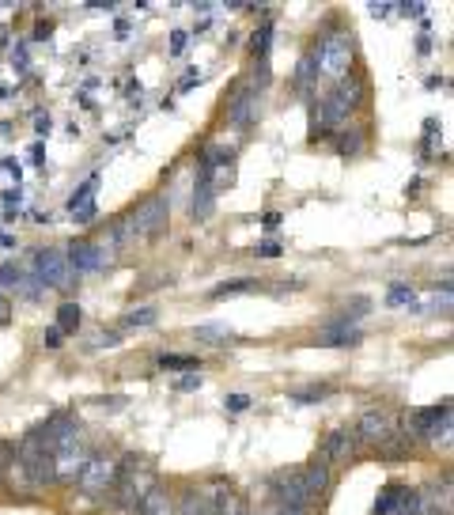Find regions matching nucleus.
Returning a JSON list of instances; mask_svg holds the SVG:
<instances>
[{"instance_id": "1", "label": "nucleus", "mask_w": 454, "mask_h": 515, "mask_svg": "<svg viewBox=\"0 0 454 515\" xmlns=\"http://www.w3.org/2000/svg\"><path fill=\"white\" fill-rule=\"evenodd\" d=\"M171 220V205L167 198H148L144 205H137L133 213H125L118 224H114V243H129V239H159L167 232Z\"/></svg>"}, {"instance_id": "2", "label": "nucleus", "mask_w": 454, "mask_h": 515, "mask_svg": "<svg viewBox=\"0 0 454 515\" xmlns=\"http://www.w3.org/2000/svg\"><path fill=\"white\" fill-rule=\"evenodd\" d=\"M311 54H315V69H318V76H326V80L349 76V72H352V61H356L352 30H349V27H333V30H326V35H322V38L311 46Z\"/></svg>"}, {"instance_id": "3", "label": "nucleus", "mask_w": 454, "mask_h": 515, "mask_svg": "<svg viewBox=\"0 0 454 515\" xmlns=\"http://www.w3.org/2000/svg\"><path fill=\"white\" fill-rule=\"evenodd\" d=\"M364 103H367V80H364L360 72H349V76H340V80H337L333 91H330L318 106H322V118H326V125L337 133V129L345 125V122H349Z\"/></svg>"}, {"instance_id": "4", "label": "nucleus", "mask_w": 454, "mask_h": 515, "mask_svg": "<svg viewBox=\"0 0 454 515\" xmlns=\"http://www.w3.org/2000/svg\"><path fill=\"white\" fill-rule=\"evenodd\" d=\"M405 436H409V440H432V443L450 447V398H443L440 406L413 409Z\"/></svg>"}, {"instance_id": "5", "label": "nucleus", "mask_w": 454, "mask_h": 515, "mask_svg": "<svg viewBox=\"0 0 454 515\" xmlns=\"http://www.w3.org/2000/svg\"><path fill=\"white\" fill-rule=\"evenodd\" d=\"M15 455H20L23 474H27V481H30L35 489L54 485V451H50V443L42 440V432H38V428L23 440V447L15 451Z\"/></svg>"}, {"instance_id": "6", "label": "nucleus", "mask_w": 454, "mask_h": 515, "mask_svg": "<svg viewBox=\"0 0 454 515\" xmlns=\"http://www.w3.org/2000/svg\"><path fill=\"white\" fill-rule=\"evenodd\" d=\"M114 477H118V459L106 455V451H91V459H88L84 470H80L76 485L84 496H110Z\"/></svg>"}, {"instance_id": "7", "label": "nucleus", "mask_w": 454, "mask_h": 515, "mask_svg": "<svg viewBox=\"0 0 454 515\" xmlns=\"http://www.w3.org/2000/svg\"><path fill=\"white\" fill-rule=\"evenodd\" d=\"M30 277H35L42 288H69L72 273H69V262H64V250L61 247L35 250V258H30Z\"/></svg>"}, {"instance_id": "8", "label": "nucleus", "mask_w": 454, "mask_h": 515, "mask_svg": "<svg viewBox=\"0 0 454 515\" xmlns=\"http://www.w3.org/2000/svg\"><path fill=\"white\" fill-rule=\"evenodd\" d=\"M398 432V417L391 409H367L360 413V421L352 425V440L356 447H379L383 440H391Z\"/></svg>"}, {"instance_id": "9", "label": "nucleus", "mask_w": 454, "mask_h": 515, "mask_svg": "<svg viewBox=\"0 0 454 515\" xmlns=\"http://www.w3.org/2000/svg\"><path fill=\"white\" fill-rule=\"evenodd\" d=\"M375 515H428L425 493L413 485H386L375 501Z\"/></svg>"}, {"instance_id": "10", "label": "nucleus", "mask_w": 454, "mask_h": 515, "mask_svg": "<svg viewBox=\"0 0 454 515\" xmlns=\"http://www.w3.org/2000/svg\"><path fill=\"white\" fill-rule=\"evenodd\" d=\"M88 459H91V451H88V443L80 440V436L57 443V447H54V481H61V485L76 481L80 470L88 466Z\"/></svg>"}, {"instance_id": "11", "label": "nucleus", "mask_w": 454, "mask_h": 515, "mask_svg": "<svg viewBox=\"0 0 454 515\" xmlns=\"http://www.w3.org/2000/svg\"><path fill=\"white\" fill-rule=\"evenodd\" d=\"M227 125L247 133V129L257 122V88L254 84H235V91L227 95Z\"/></svg>"}, {"instance_id": "12", "label": "nucleus", "mask_w": 454, "mask_h": 515, "mask_svg": "<svg viewBox=\"0 0 454 515\" xmlns=\"http://www.w3.org/2000/svg\"><path fill=\"white\" fill-rule=\"evenodd\" d=\"M64 262H69V273H95L110 262V250L103 243H91V239H80V243H69L64 250Z\"/></svg>"}, {"instance_id": "13", "label": "nucleus", "mask_w": 454, "mask_h": 515, "mask_svg": "<svg viewBox=\"0 0 454 515\" xmlns=\"http://www.w3.org/2000/svg\"><path fill=\"white\" fill-rule=\"evenodd\" d=\"M356 455V440H352V428H330L326 432V440L318 443V455H315V462H322V466H333L337 462H349Z\"/></svg>"}, {"instance_id": "14", "label": "nucleus", "mask_w": 454, "mask_h": 515, "mask_svg": "<svg viewBox=\"0 0 454 515\" xmlns=\"http://www.w3.org/2000/svg\"><path fill=\"white\" fill-rule=\"evenodd\" d=\"M95 193H99V174H91V179L80 186L72 198H69V213L76 224H91L95 216H99V205H95Z\"/></svg>"}, {"instance_id": "15", "label": "nucleus", "mask_w": 454, "mask_h": 515, "mask_svg": "<svg viewBox=\"0 0 454 515\" xmlns=\"http://www.w3.org/2000/svg\"><path fill=\"white\" fill-rule=\"evenodd\" d=\"M356 342H360V330H356V322H330V326L315 337V345H322V349H349V345H356Z\"/></svg>"}, {"instance_id": "16", "label": "nucleus", "mask_w": 454, "mask_h": 515, "mask_svg": "<svg viewBox=\"0 0 454 515\" xmlns=\"http://www.w3.org/2000/svg\"><path fill=\"white\" fill-rule=\"evenodd\" d=\"M174 515H216L213 508V496H208V489L193 485V489H182V496H178V508Z\"/></svg>"}, {"instance_id": "17", "label": "nucleus", "mask_w": 454, "mask_h": 515, "mask_svg": "<svg viewBox=\"0 0 454 515\" xmlns=\"http://www.w3.org/2000/svg\"><path fill=\"white\" fill-rule=\"evenodd\" d=\"M216 208V186L213 179H198V186H193V220H208Z\"/></svg>"}, {"instance_id": "18", "label": "nucleus", "mask_w": 454, "mask_h": 515, "mask_svg": "<svg viewBox=\"0 0 454 515\" xmlns=\"http://www.w3.org/2000/svg\"><path fill=\"white\" fill-rule=\"evenodd\" d=\"M137 515H174V496H171L164 485H152L148 496L140 501Z\"/></svg>"}, {"instance_id": "19", "label": "nucleus", "mask_w": 454, "mask_h": 515, "mask_svg": "<svg viewBox=\"0 0 454 515\" xmlns=\"http://www.w3.org/2000/svg\"><path fill=\"white\" fill-rule=\"evenodd\" d=\"M333 144H337V156H360L364 144H367V133H364L360 125L337 129V133H333Z\"/></svg>"}, {"instance_id": "20", "label": "nucleus", "mask_w": 454, "mask_h": 515, "mask_svg": "<svg viewBox=\"0 0 454 515\" xmlns=\"http://www.w3.org/2000/svg\"><path fill=\"white\" fill-rule=\"evenodd\" d=\"M156 367H164V372H198L201 360L198 357H189V352H159L156 357Z\"/></svg>"}, {"instance_id": "21", "label": "nucleus", "mask_w": 454, "mask_h": 515, "mask_svg": "<svg viewBox=\"0 0 454 515\" xmlns=\"http://www.w3.org/2000/svg\"><path fill=\"white\" fill-rule=\"evenodd\" d=\"M269 50H273V23L265 20L250 35V57H254V64H269Z\"/></svg>"}, {"instance_id": "22", "label": "nucleus", "mask_w": 454, "mask_h": 515, "mask_svg": "<svg viewBox=\"0 0 454 515\" xmlns=\"http://www.w3.org/2000/svg\"><path fill=\"white\" fill-rule=\"evenodd\" d=\"M296 88H299V91L318 88V69H315V54H311V50H307V54L299 57V64H296Z\"/></svg>"}, {"instance_id": "23", "label": "nucleus", "mask_w": 454, "mask_h": 515, "mask_svg": "<svg viewBox=\"0 0 454 515\" xmlns=\"http://www.w3.org/2000/svg\"><path fill=\"white\" fill-rule=\"evenodd\" d=\"M80 322H84V311H80L76 303H61L54 326H57L61 333H76V330H80Z\"/></svg>"}, {"instance_id": "24", "label": "nucleus", "mask_w": 454, "mask_h": 515, "mask_svg": "<svg viewBox=\"0 0 454 515\" xmlns=\"http://www.w3.org/2000/svg\"><path fill=\"white\" fill-rule=\"evenodd\" d=\"M257 288V277H247V281H223L213 288V300H227V296H247Z\"/></svg>"}, {"instance_id": "25", "label": "nucleus", "mask_w": 454, "mask_h": 515, "mask_svg": "<svg viewBox=\"0 0 454 515\" xmlns=\"http://www.w3.org/2000/svg\"><path fill=\"white\" fill-rule=\"evenodd\" d=\"M23 281H27V273L20 266H0V296H4V292H20Z\"/></svg>"}, {"instance_id": "26", "label": "nucleus", "mask_w": 454, "mask_h": 515, "mask_svg": "<svg viewBox=\"0 0 454 515\" xmlns=\"http://www.w3.org/2000/svg\"><path fill=\"white\" fill-rule=\"evenodd\" d=\"M156 322H159V311H156V308H137V311H129V315L122 318V326L144 330V326H156Z\"/></svg>"}, {"instance_id": "27", "label": "nucleus", "mask_w": 454, "mask_h": 515, "mask_svg": "<svg viewBox=\"0 0 454 515\" xmlns=\"http://www.w3.org/2000/svg\"><path fill=\"white\" fill-rule=\"evenodd\" d=\"M193 337H198L201 345H223V342H231V330L227 326H198Z\"/></svg>"}, {"instance_id": "28", "label": "nucleus", "mask_w": 454, "mask_h": 515, "mask_svg": "<svg viewBox=\"0 0 454 515\" xmlns=\"http://www.w3.org/2000/svg\"><path fill=\"white\" fill-rule=\"evenodd\" d=\"M386 303H391V308H416V292H413L409 284H391Z\"/></svg>"}, {"instance_id": "29", "label": "nucleus", "mask_w": 454, "mask_h": 515, "mask_svg": "<svg viewBox=\"0 0 454 515\" xmlns=\"http://www.w3.org/2000/svg\"><path fill=\"white\" fill-rule=\"evenodd\" d=\"M257 515H315V508H307V504H288V501H269V508L257 511Z\"/></svg>"}, {"instance_id": "30", "label": "nucleus", "mask_w": 454, "mask_h": 515, "mask_svg": "<svg viewBox=\"0 0 454 515\" xmlns=\"http://www.w3.org/2000/svg\"><path fill=\"white\" fill-rule=\"evenodd\" d=\"M326 394H330V386H307V391H296L291 398H296V401H303V406H307V401H322Z\"/></svg>"}, {"instance_id": "31", "label": "nucleus", "mask_w": 454, "mask_h": 515, "mask_svg": "<svg viewBox=\"0 0 454 515\" xmlns=\"http://www.w3.org/2000/svg\"><path fill=\"white\" fill-rule=\"evenodd\" d=\"M254 254H257V258H281V254H284V247L277 243V239H262V243L254 247Z\"/></svg>"}, {"instance_id": "32", "label": "nucleus", "mask_w": 454, "mask_h": 515, "mask_svg": "<svg viewBox=\"0 0 454 515\" xmlns=\"http://www.w3.org/2000/svg\"><path fill=\"white\" fill-rule=\"evenodd\" d=\"M223 409H227V413L250 409V394H227V398H223Z\"/></svg>"}, {"instance_id": "33", "label": "nucleus", "mask_w": 454, "mask_h": 515, "mask_svg": "<svg viewBox=\"0 0 454 515\" xmlns=\"http://www.w3.org/2000/svg\"><path fill=\"white\" fill-rule=\"evenodd\" d=\"M42 345H46V349H61V345H64V333H61L57 326H46V330H42Z\"/></svg>"}, {"instance_id": "34", "label": "nucleus", "mask_w": 454, "mask_h": 515, "mask_svg": "<svg viewBox=\"0 0 454 515\" xmlns=\"http://www.w3.org/2000/svg\"><path fill=\"white\" fill-rule=\"evenodd\" d=\"M118 342H122L118 330H99V333H95V345H99V349H103V345L110 349V345H118Z\"/></svg>"}, {"instance_id": "35", "label": "nucleus", "mask_w": 454, "mask_h": 515, "mask_svg": "<svg viewBox=\"0 0 454 515\" xmlns=\"http://www.w3.org/2000/svg\"><path fill=\"white\" fill-rule=\"evenodd\" d=\"M186 42H189V35H186V30H174V35H171V57H178V54H182V50H186Z\"/></svg>"}, {"instance_id": "36", "label": "nucleus", "mask_w": 454, "mask_h": 515, "mask_svg": "<svg viewBox=\"0 0 454 515\" xmlns=\"http://www.w3.org/2000/svg\"><path fill=\"white\" fill-rule=\"evenodd\" d=\"M174 386H178V391H198V386H201V376H198V372H189V376L178 379Z\"/></svg>"}, {"instance_id": "37", "label": "nucleus", "mask_w": 454, "mask_h": 515, "mask_svg": "<svg viewBox=\"0 0 454 515\" xmlns=\"http://www.w3.org/2000/svg\"><path fill=\"white\" fill-rule=\"evenodd\" d=\"M12 322V303H8V296H0V326H8Z\"/></svg>"}, {"instance_id": "38", "label": "nucleus", "mask_w": 454, "mask_h": 515, "mask_svg": "<svg viewBox=\"0 0 454 515\" xmlns=\"http://www.w3.org/2000/svg\"><path fill=\"white\" fill-rule=\"evenodd\" d=\"M198 80H201L198 72H186V76H182V84H178V91H186V88H193V84H198Z\"/></svg>"}, {"instance_id": "39", "label": "nucleus", "mask_w": 454, "mask_h": 515, "mask_svg": "<svg viewBox=\"0 0 454 515\" xmlns=\"http://www.w3.org/2000/svg\"><path fill=\"white\" fill-rule=\"evenodd\" d=\"M12 451H15V447H12V443H0V474H4V462H8V459H4V455H12Z\"/></svg>"}, {"instance_id": "40", "label": "nucleus", "mask_w": 454, "mask_h": 515, "mask_svg": "<svg viewBox=\"0 0 454 515\" xmlns=\"http://www.w3.org/2000/svg\"><path fill=\"white\" fill-rule=\"evenodd\" d=\"M50 30H54L50 23H38V27H35V38H50Z\"/></svg>"}, {"instance_id": "41", "label": "nucleus", "mask_w": 454, "mask_h": 515, "mask_svg": "<svg viewBox=\"0 0 454 515\" xmlns=\"http://www.w3.org/2000/svg\"><path fill=\"white\" fill-rule=\"evenodd\" d=\"M8 247H15V239L8 232H0V250H8Z\"/></svg>"}, {"instance_id": "42", "label": "nucleus", "mask_w": 454, "mask_h": 515, "mask_svg": "<svg viewBox=\"0 0 454 515\" xmlns=\"http://www.w3.org/2000/svg\"><path fill=\"white\" fill-rule=\"evenodd\" d=\"M35 122H38V125H35V129H38V133H50V118H42V114H38Z\"/></svg>"}, {"instance_id": "43", "label": "nucleus", "mask_w": 454, "mask_h": 515, "mask_svg": "<svg viewBox=\"0 0 454 515\" xmlns=\"http://www.w3.org/2000/svg\"><path fill=\"white\" fill-rule=\"evenodd\" d=\"M281 224V213H265V228H277Z\"/></svg>"}, {"instance_id": "44", "label": "nucleus", "mask_w": 454, "mask_h": 515, "mask_svg": "<svg viewBox=\"0 0 454 515\" xmlns=\"http://www.w3.org/2000/svg\"><path fill=\"white\" fill-rule=\"evenodd\" d=\"M242 515H257V511H250V508H242Z\"/></svg>"}]
</instances>
